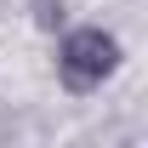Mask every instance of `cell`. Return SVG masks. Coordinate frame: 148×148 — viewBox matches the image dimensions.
<instances>
[{
  "label": "cell",
  "instance_id": "1",
  "mask_svg": "<svg viewBox=\"0 0 148 148\" xmlns=\"http://www.w3.org/2000/svg\"><path fill=\"white\" fill-rule=\"evenodd\" d=\"M120 69V40L108 29H69L57 46V80L69 91H97Z\"/></svg>",
  "mask_w": 148,
  "mask_h": 148
}]
</instances>
